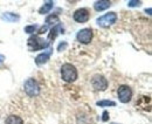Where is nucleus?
<instances>
[{
  "label": "nucleus",
  "instance_id": "aec40b11",
  "mask_svg": "<svg viewBox=\"0 0 152 124\" xmlns=\"http://www.w3.org/2000/svg\"><path fill=\"white\" fill-rule=\"evenodd\" d=\"M46 31H47V26H43V27H41V28L39 29L38 33H39V34H43Z\"/></svg>",
  "mask_w": 152,
  "mask_h": 124
},
{
  "label": "nucleus",
  "instance_id": "ddd939ff",
  "mask_svg": "<svg viewBox=\"0 0 152 124\" xmlns=\"http://www.w3.org/2000/svg\"><path fill=\"white\" fill-rule=\"evenodd\" d=\"M5 124H23V121L20 118L19 116L12 115V116H8V117L6 118Z\"/></svg>",
  "mask_w": 152,
  "mask_h": 124
},
{
  "label": "nucleus",
  "instance_id": "39448f33",
  "mask_svg": "<svg viewBox=\"0 0 152 124\" xmlns=\"http://www.w3.org/2000/svg\"><path fill=\"white\" fill-rule=\"evenodd\" d=\"M91 84H93V87H94L95 90H99V91H103V90H105V89L108 88V81L102 75L94 76L93 80H91Z\"/></svg>",
  "mask_w": 152,
  "mask_h": 124
},
{
  "label": "nucleus",
  "instance_id": "2eb2a0df",
  "mask_svg": "<svg viewBox=\"0 0 152 124\" xmlns=\"http://www.w3.org/2000/svg\"><path fill=\"white\" fill-rule=\"evenodd\" d=\"M57 22H60V19L56 14H52L49 17H47L46 19V26H49V25H55Z\"/></svg>",
  "mask_w": 152,
  "mask_h": 124
},
{
  "label": "nucleus",
  "instance_id": "423d86ee",
  "mask_svg": "<svg viewBox=\"0 0 152 124\" xmlns=\"http://www.w3.org/2000/svg\"><path fill=\"white\" fill-rule=\"evenodd\" d=\"M118 97H119V101L123 102V103H128L130 102L131 97H132V91L131 89L129 88L128 86H121L118 88Z\"/></svg>",
  "mask_w": 152,
  "mask_h": 124
},
{
  "label": "nucleus",
  "instance_id": "1a4fd4ad",
  "mask_svg": "<svg viewBox=\"0 0 152 124\" xmlns=\"http://www.w3.org/2000/svg\"><path fill=\"white\" fill-rule=\"evenodd\" d=\"M53 52V49L52 48H49V49H47L46 52H43V53L39 54L38 56H37V59H35V63L38 65V66H41V65H45L48 60H49V57H50V54Z\"/></svg>",
  "mask_w": 152,
  "mask_h": 124
},
{
  "label": "nucleus",
  "instance_id": "f257e3e1",
  "mask_svg": "<svg viewBox=\"0 0 152 124\" xmlns=\"http://www.w3.org/2000/svg\"><path fill=\"white\" fill-rule=\"evenodd\" d=\"M61 75L66 82H74L77 79V70L73 65L64 63L61 68Z\"/></svg>",
  "mask_w": 152,
  "mask_h": 124
},
{
  "label": "nucleus",
  "instance_id": "4be33fe9",
  "mask_svg": "<svg viewBox=\"0 0 152 124\" xmlns=\"http://www.w3.org/2000/svg\"><path fill=\"white\" fill-rule=\"evenodd\" d=\"M4 61H5V56H4V55H1V54H0V65H1V63H2V62H4Z\"/></svg>",
  "mask_w": 152,
  "mask_h": 124
},
{
  "label": "nucleus",
  "instance_id": "a211bd4d",
  "mask_svg": "<svg viewBox=\"0 0 152 124\" xmlns=\"http://www.w3.org/2000/svg\"><path fill=\"white\" fill-rule=\"evenodd\" d=\"M139 5H140V1H136V0L128 1V6H130V7H136V6H139Z\"/></svg>",
  "mask_w": 152,
  "mask_h": 124
},
{
  "label": "nucleus",
  "instance_id": "f8f14e48",
  "mask_svg": "<svg viewBox=\"0 0 152 124\" xmlns=\"http://www.w3.org/2000/svg\"><path fill=\"white\" fill-rule=\"evenodd\" d=\"M61 31H62V27H61V25L57 23L56 26H54V27L50 29V33H49V35H48V39H49L50 41L54 40V39L61 33Z\"/></svg>",
  "mask_w": 152,
  "mask_h": 124
},
{
  "label": "nucleus",
  "instance_id": "7ed1b4c3",
  "mask_svg": "<svg viewBox=\"0 0 152 124\" xmlns=\"http://www.w3.org/2000/svg\"><path fill=\"white\" fill-rule=\"evenodd\" d=\"M25 91L28 96H38L40 94V87H39L38 82L34 79H28L25 82Z\"/></svg>",
  "mask_w": 152,
  "mask_h": 124
},
{
  "label": "nucleus",
  "instance_id": "20e7f679",
  "mask_svg": "<svg viewBox=\"0 0 152 124\" xmlns=\"http://www.w3.org/2000/svg\"><path fill=\"white\" fill-rule=\"evenodd\" d=\"M116 20H117V14L111 12V13H107L105 15L97 19V23L101 27H109V26L114 25L116 22Z\"/></svg>",
  "mask_w": 152,
  "mask_h": 124
},
{
  "label": "nucleus",
  "instance_id": "f03ea898",
  "mask_svg": "<svg viewBox=\"0 0 152 124\" xmlns=\"http://www.w3.org/2000/svg\"><path fill=\"white\" fill-rule=\"evenodd\" d=\"M48 47V42L43 39H41L40 36L34 35L31 36L28 39V49L32 51V52H35V51H40V49H43Z\"/></svg>",
  "mask_w": 152,
  "mask_h": 124
},
{
  "label": "nucleus",
  "instance_id": "412c9836",
  "mask_svg": "<svg viewBox=\"0 0 152 124\" xmlns=\"http://www.w3.org/2000/svg\"><path fill=\"white\" fill-rule=\"evenodd\" d=\"M108 115H109L108 111H104V112H103V121H104V122L108 121Z\"/></svg>",
  "mask_w": 152,
  "mask_h": 124
},
{
  "label": "nucleus",
  "instance_id": "9d476101",
  "mask_svg": "<svg viewBox=\"0 0 152 124\" xmlns=\"http://www.w3.org/2000/svg\"><path fill=\"white\" fill-rule=\"evenodd\" d=\"M109 6H110V1H108V0H99V1H96L94 4L96 11H104Z\"/></svg>",
  "mask_w": 152,
  "mask_h": 124
},
{
  "label": "nucleus",
  "instance_id": "4468645a",
  "mask_svg": "<svg viewBox=\"0 0 152 124\" xmlns=\"http://www.w3.org/2000/svg\"><path fill=\"white\" fill-rule=\"evenodd\" d=\"M53 4H54L53 1H47V2H45L43 6L39 10V13H40V14H46V13H48V12L53 8Z\"/></svg>",
  "mask_w": 152,
  "mask_h": 124
},
{
  "label": "nucleus",
  "instance_id": "5701e85b",
  "mask_svg": "<svg viewBox=\"0 0 152 124\" xmlns=\"http://www.w3.org/2000/svg\"><path fill=\"white\" fill-rule=\"evenodd\" d=\"M113 124H116V123H113Z\"/></svg>",
  "mask_w": 152,
  "mask_h": 124
},
{
  "label": "nucleus",
  "instance_id": "6ab92c4d",
  "mask_svg": "<svg viewBox=\"0 0 152 124\" xmlns=\"http://www.w3.org/2000/svg\"><path fill=\"white\" fill-rule=\"evenodd\" d=\"M66 47H67V43H66V42H63V43H60V46H58V48H57V49L61 52V51H62V49H64Z\"/></svg>",
  "mask_w": 152,
  "mask_h": 124
},
{
  "label": "nucleus",
  "instance_id": "f3484780",
  "mask_svg": "<svg viewBox=\"0 0 152 124\" xmlns=\"http://www.w3.org/2000/svg\"><path fill=\"white\" fill-rule=\"evenodd\" d=\"M38 28V26L37 25H32V26H27L26 28H25V32L26 33H33V32H35V29Z\"/></svg>",
  "mask_w": 152,
  "mask_h": 124
},
{
  "label": "nucleus",
  "instance_id": "9b49d317",
  "mask_svg": "<svg viewBox=\"0 0 152 124\" xmlns=\"http://www.w3.org/2000/svg\"><path fill=\"white\" fill-rule=\"evenodd\" d=\"M1 19L2 20H6L7 22H15V21L19 20L20 17L17 15V14H14V13H4L1 15Z\"/></svg>",
  "mask_w": 152,
  "mask_h": 124
},
{
  "label": "nucleus",
  "instance_id": "0eeeda50",
  "mask_svg": "<svg viewBox=\"0 0 152 124\" xmlns=\"http://www.w3.org/2000/svg\"><path fill=\"white\" fill-rule=\"evenodd\" d=\"M77 41H80L81 43H89L93 39V31L90 28H84V29H81L78 33H77Z\"/></svg>",
  "mask_w": 152,
  "mask_h": 124
},
{
  "label": "nucleus",
  "instance_id": "6e6552de",
  "mask_svg": "<svg viewBox=\"0 0 152 124\" xmlns=\"http://www.w3.org/2000/svg\"><path fill=\"white\" fill-rule=\"evenodd\" d=\"M74 20L77 21V22H80V23L87 22L89 20V12H88V10H86V8L77 10L74 13Z\"/></svg>",
  "mask_w": 152,
  "mask_h": 124
},
{
  "label": "nucleus",
  "instance_id": "dca6fc26",
  "mask_svg": "<svg viewBox=\"0 0 152 124\" xmlns=\"http://www.w3.org/2000/svg\"><path fill=\"white\" fill-rule=\"evenodd\" d=\"M97 106H115L116 103L114 101H109V100H104V101H99L97 102Z\"/></svg>",
  "mask_w": 152,
  "mask_h": 124
}]
</instances>
